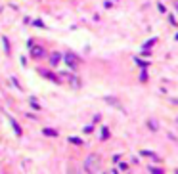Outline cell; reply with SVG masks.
Segmentation results:
<instances>
[{
	"label": "cell",
	"instance_id": "cell-1",
	"mask_svg": "<svg viewBox=\"0 0 178 174\" xmlns=\"http://www.w3.org/2000/svg\"><path fill=\"white\" fill-rule=\"evenodd\" d=\"M100 167H102V157H100L98 153H90V155L86 157V161H84V170H86L88 174H98Z\"/></svg>",
	"mask_w": 178,
	"mask_h": 174
},
{
	"label": "cell",
	"instance_id": "cell-2",
	"mask_svg": "<svg viewBox=\"0 0 178 174\" xmlns=\"http://www.w3.org/2000/svg\"><path fill=\"white\" fill-rule=\"evenodd\" d=\"M65 63H67L69 65V67H71V71H75L77 69V61H79V59H77V56H75V54H65Z\"/></svg>",
	"mask_w": 178,
	"mask_h": 174
},
{
	"label": "cell",
	"instance_id": "cell-3",
	"mask_svg": "<svg viewBox=\"0 0 178 174\" xmlns=\"http://www.w3.org/2000/svg\"><path fill=\"white\" fill-rule=\"evenodd\" d=\"M31 54L35 58H44V56H46V52H44L42 46H31Z\"/></svg>",
	"mask_w": 178,
	"mask_h": 174
},
{
	"label": "cell",
	"instance_id": "cell-4",
	"mask_svg": "<svg viewBox=\"0 0 178 174\" xmlns=\"http://www.w3.org/2000/svg\"><path fill=\"white\" fill-rule=\"evenodd\" d=\"M8 121H10V124H12V128H14V132H16L17 136H21V134H23V130H21V126L17 124V121H16L14 117H8Z\"/></svg>",
	"mask_w": 178,
	"mask_h": 174
},
{
	"label": "cell",
	"instance_id": "cell-5",
	"mask_svg": "<svg viewBox=\"0 0 178 174\" xmlns=\"http://www.w3.org/2000/svg\"><path fill=\"white\" fill-rule=\"evenodd\" d=\"M105 102H107L109 105H113V107H119V109L123 111V107H121V103H119V100H117V98H111V96H107V98H105Z\"/></svg>",
	"mask_w": 178,
	"mask_h": 174
},
{
	"label": "cell",
	"instance_id": "cell-6",
	"mask_svg": "<svg viewBox=\"0 0 178 174\" xmlns=\"http://www.w3.org/2000/svg\"><path fill=\"white\" fill-rule=\"evenodd\" d=\"M60 61H61V54L54 52V54H52V58H50V63H52V65H58Z\"/></svg>",
	"mask_w": 178,
	"mask_h": 174
},
{
	"label": "cell",
	"instance_id": "cell-7",
	"mask_svg": "<svg viewBox=\"0 0 178 174\" xmlns=\"http://www.w3.org/2000/svg\"><path fill=\"white\" fill-rule=\"evenodd\" d=\"M42 134H44V136H58V132H56L54 128H44Z\"/></svg>",
	"mask_w": 178,
	"mask_h": 174
},
{
	"label": "cell",
	"instance_id": "cell-8",
	"mask_svg": "<svg viewBox=\"0 0 178 174\" xmlns=\"http://www.w3.org/2000/svg\"><path fill=\"white\" fill-rule=\"evenodd\" d=\"M100 138H102V140H107V138H109V128H107V126L102 128V134H100Z\"/></svg>",
	"mask_w": 178,
	"mask_h": 174
},
{
	"label": "cell",
	"instance_id": "cell-9",
	"mask_svg": "<svg viewBox=\"0 0 178 174\" xmlns=\"http://www.w3.org/2000/svg\"><path fill=\"white\" fill-rule=\"evenodd\" d=\"M2 44H4V52L10 54V42H8V37H2Z\"/></svg>",
	"mask_w": 178,
	"mask_h": 174
},
{
	"label": "cell",
	"instance_id": "cell-10",
	"mask_svg": "<svg viewBox=\"0 0 178 174\" xmlns=\"http://www.w3.org/2000/svg\"><path fill=\"white\" fill-rule=\"evenodd\" d=\"M29 103H31V107H33V109H40V105L37 103V98H31V100H29Z\"/></svg>",
	"mask_w": 178,
	"mask_h": 174
},
{
	"label": "cell",
	"instance_id": "cell-11",
	"mask_svg": "<svg viewBox=\"0 0 178 174\" xmlns=\"http://www.w3.org/2000/svg\"><path fill=\"white\" fill-rule=\"evenodd\" d=\"M142 155H146V157H151V159H159L155 153H151V151H142Z\"/></svg>",
	"mask_w": 178,
	"mask_h": 174
},
{
	"label": "cell",
	"instance_id": "cell-12",
	"mask_svg": "<svg viewBox=\"0 0 178 174\" xmlns=\"http://www.w3.org/2000/svg\"><path fill=\"white\" fill-rule=\"evenodd\" d=\"M148 124H149V128L153 130V132H157V123L155 121H148Z\"/></svg>",
	"mask_w": 178,
	"mask_h": 174
},
{
	"label": "cell",
	"instance_id": "cell-13",
	"mask_svg": "<svg viewBox=\"0 0 178 174\" xmlns=\"http://www.w3.org/2000/svg\"><path fill=\"white\" fill-rule=\"evenodd\" d=\"M69 142L71 144H77V146H81L82 142H81V138H69Z\"/></svg>",
	"mask_w": 178,
	"mask_h": 174
},
{
	"label": "cell",
	"instance_id": "cell-14",
	"mask_svg": "<svg viewBox=\"0 0 178 174\" xmlns=\"http://www.w3.org/2000/svg\"><path fill=\"white\" fill-rule=\"evenodd\" d=\"M149 172H151V174H163L161 168H153V167H149Z\"/></svg>",
	"mask_w": 178,
	"mask_h": 174
},
{
	"label": "cell",
	"instance_id": "cell-15",
	"mask_svg": "<svg viewBox=\"0 0 178 174\" xmlns=\"http://www.w3.org/2000/svg\"><path fill=\"white\" fill-rule=\"evenodd\" d=\"M146 79H148V73H146V71H142V73H140V80L144 82V80H146Z\"/></svg>",
	"mask_w": 178,
	"mask_h": 174
},
{
	"label": "cell",
	"instance_id": "cell-16",
	"mask_svg": "<svg viewBox=\"0 0 178 174\" xmlns=\"http://www.w3.org/2000/svg\"><path fill=\"white\" fill-rule=\"evenodd\" d=\"M33 25H35V27H44V23H42L40 19H37V21H33Z\"/></svg>",
	"mask_w": 178,
	"mask_h": 174
},
{
	"label": "cell",
	"instance_id": "cell-17",
	"mask_svg": "<svg viewBox=\"0 0 178 174\" xmlns=\"http://www.w3.org/2000/svg\"><path fill=\"white\" fill-rule=\"evenodd\" d=\"M82 132H86V134H90V132H92V126H84V130H82Z\"/></svg>",
	"mask_w": 178,
	"mask_h": 174
},
{
	"label": "cell",
	"instance_id": "cell-18",
	"mask_svg": "<svg viewBox=\"0 0 178 174\" xmlns=\"http://www.w3.org/2000/svg\"><path fill=\"white\" fill-rule=\"evenodd\" d=\"M169 21H171V25H176V19H174V15H171V17H169Z\"/></svg>",
	"mask_w": 178,
	"mask_h": 174
}]
</instances>
